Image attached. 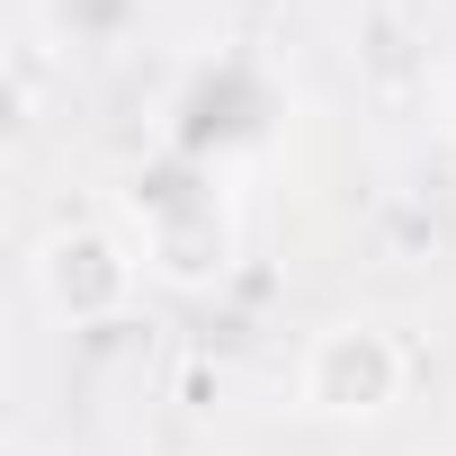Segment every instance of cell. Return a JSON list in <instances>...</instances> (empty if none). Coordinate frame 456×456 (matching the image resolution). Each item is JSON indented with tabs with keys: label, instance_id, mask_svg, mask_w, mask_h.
<instances>
[{
	"label": "cell",
	"instance_id": "obj_3",
	"mask_svg": "<svg viewBox=\"0 0 456 456\" xmlns=\"http://www.w3.org/2000/svg\"><path fill=\"white\" fill-rule=\"evenodd\" d=\"M403 385H411V349L385 322H322L296 358V394L322 420H376L403 403Z\"/></svg>",
	"mask_w": 456,
	"mask_h": 456
},
{
	"label": "cell",
	"instance_id": "obj_5",
	"mask_svg": "<svg viewBox=\"0 0 456 456\" xmlns=\"http://www.w3.org/2000/svg\"><path fill=\"white\" fill-rule=\"evenodd\" d=\"M134 19H143V0H54L63 45H117Z\"/></svg>",
	"mask_w": 456,
	"mask_h": 456
},
{
	"label": "cell",
	"instance_id": "obj_4",
	"mask_svg": "<svg viewBox=\"0 0 456 456\" xmlns=\"http://www.w3.org/2000/svg\"><path fill=\"white\" fill-rule=\"evenodd\" d=\"M134 278H143V251L126 233H108V224H54V233L37 242V296L72 331L117 322L134 305Z\"/></svg>",
	"mask_w": 456,
	"mask_h": 456
},
{
	"label": "cell",
	"instance_id": "obj_6",
	"mask_svg": "<svg viewBox=\"0 0 456 456\" xmlns=\"http://www.w3.org/2000/svg\"><path fill=\"white\" fill-rule=\"evenodd\" d=\"M429 90H438V126H447V143H456V54H438V81H429Z\"/></svg>",
	"mask_w": 456,
	"mask_h": 456
},
{
	"label": "cell",
	"instance_id": "obj_1",
	"mask_svg": "<svg viewBox=\"0 0 456 456\" xmlns=\"http://www.w3.org/2000/svg\"><path fill=\"white\" fill-rule=\"evenodd\" d=\"M126 215H134V251H143V269H161V278H215L224 260H233L224 179H215L206 161L161 152L152 170H134Z\"/></svg>",
	"mask_w": 456,
	"mask_h": 456
},
{
	"label": "cell",
	"instance_id": "obj_2",
	"mask_svg": "<svg viewBox=\"0 0 456 456\" xmlns=\"http://www.w3.org/2000/svg\"><path fill=\"white\" fill-rule=\"evenodd\" d=\"M269 126H278V90H269V72L242 63V54H215V63H197V72L170 90V152H179V161L224 170V161L260 152Z\"/></svg>",
	"mask_w": 456,
	"mask_h": 456
}]
</instances>
